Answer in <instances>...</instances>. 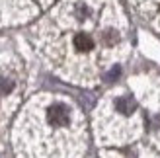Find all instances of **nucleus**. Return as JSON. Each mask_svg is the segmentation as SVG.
<instances>
[{"label":"nucleus","mask_w":160,"mask_h":158,"mask_svg":"<svg viewBox=\"0 0 160 158\" xmlns=\"http://www.w3.org/2000/svg\"><path fill=\"white\" fill-rule=\"evenodd\" d=\"M35 33L47 57L70 74H90L125 41L117 10L108 0H65Z\"/></svg>","instance_id":"nucleus-1"},{"label":"nucleus","mask_w":160,"mask_h":158,"mask_svg":"<svg viewBox=\"0 0 160 158\" xmlns=\"http://www.w3.org/2000/svg\"><path fill=\"white\" fill-rule=\"evenodd\" d=\"M74 107L62 100H51L37 107V113L23 123V137L37 135V158H61L76 133Z\"/></svg>","instance_id":"nucleus-2"},{"label":"nucleus","mask_w":160,"mask_h":158,"mask_svg":"<svg viewBox=\"0 0 160 158\" xmlns=\"http://www.w3.org/2000/svg\"><path fill=\"white\" fill-rule=\"evenodd\" d=\"M115 107H117V111L119 113H123V115H131L135 111V101L131 96H123V98H119L115 101Z\"/></svg>","instance_id":"nucleus-3"},{"label":"nucleus","mask_w":160,"mask_h":158,"mask_svg":"<svg viewBox=\"0 0 160 158\" xmlns=\"http://www.w3.org/2000/svg\"><path fill=\"white\" fill-rule=\"evenodd\" d=\"M117 76H119V67H113V68H111L109 72L106 74V80H108V82H113Z\"/></svg>","instance_id":"nucleus-4"}]
</instances>
